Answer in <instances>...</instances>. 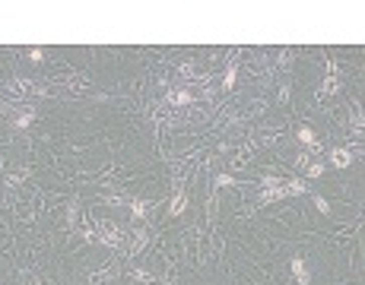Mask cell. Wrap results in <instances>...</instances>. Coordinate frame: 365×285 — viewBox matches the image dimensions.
<instances>
[{"instance_id": "7c38bea8", "label": "cell", "mask_w": 365, "mask_h": 285, "mask_svg": "<svg viewBox=\"0 0 365 285\" xmlns=\"http://www.w3.org/2000/svg\"><path fill=\"white\" fill-rule=\"evenodd\" d=\"M337 89H340L337 76H333V73H327V79H324V89H321V95H330V92H337Z\"/></svg>"}, {"instance_id": "ba28073f", "label": "cell", "mask_w": 365, "mask_h": 285, "mask_svg": "<svg viewBox=\"0 0 365 285\" xmlns=\"http://www.w3.org/2000/svg\"><path fill=\"white\" fill-rule=\"evenodd\" d=\"M296 136H299V143H305V146H318V136H314V130H311L308 124H302V127L296 130Z\"/></svg>"}, {"instance_id": "277c9868", "label": "cell", "mask_w": 365, "mask_h": 285, "mask_svg": "<svg viewBox=\"0 0 365 285\" xmlns=\"http://www.w3.org/2000/svg\"><path fill=\"white\" fill-rule=\"evenodd\" d=\"M32 120H35V111L32 108H29V111H16V114H13V127L16 130H29V127H32Z\"/></svg>"}, {"instance_id": "4fadbf2b", "label": "cell", "mask_w": 365, "mask_h": 285, "mask_svg": "<svg viewBox=\"0 0 365 285\" xmlns=\"http://www.w3.org/2000/svg\"><path fill=\"white\" fill-rule=\"evenodd\" d=\"M235 184H238V181L232 178V175H226V171H222V175H216V187H219V190H226V187H235Z\"/></svg>"}, {"instance_id": "52a82bcc", "label": "cell", "mask_w": 365, "mask_h": 285, "mask_svg": "<svg viewBox=\"0 0 365 285\" xmlns=\"http://www.w3.org/2000/svg\"><path fill=\"white\" fill-rule=\"evenodd\" d=\"M168 101H171V105H191V101H194V95H191L188 89H171V92H168Z\"/></svg>"}, {"instance_id": "9c48e42d", "label": "cell", "mask_w": 365, "mask_h": 285, "mask_svg": "<svg viewBox=\"0 0 365 285\" xmlns=\"http://www.w3.org/2000/svg\"><path fill=\"white\" fill-rule=\"evenodd\" d=\"M286 197H296V193H308V184L305 181H299V178H292V181H286Z\"/></svg>"}, {"instance_id": "7a4b0ae2", "label": "cell", "mask_w": 365, "mask_h": 285, "mask_svg": "<svg viewBox=\"0 0 365 285\" xmlns=\"http://www.w3.org/2000/svg\"><path fill=\"white\" fill-rule=\"evenodd\" d=\"M327 162H330L333 168L343 171V168L352 165V152H349V149H330V159H327Z\"/></svg>"}, {"instance_id": "5b68a950", "label": "cell", "mask_w": 365, "mask_h": 285, "mask_svg": "<svg viewBox=\"0 0 365 285\" xmlns=\"http://www.w3.org/2000/svg\"><path fill=\"white\" fill-rule=\"evenodd\" d=\"M273 200H286V190H283V184H280V187H263L260 197H257V203H273Z\"/></svg>"}, {"instance_id": "2e32d148", "label": "cell", "mask_w": 365, "mask_h": 285, "mask_svg": "<svg viewBox=\"0 0 365 285\" xmlns=\"http://www.w3.org/2000/svg\"><path fill=\"white\" fill-rule=\"evenodd\" d=\"M308 162H311V159L305 156V152H302V156H296V165H302V168H308Z\"/></svg>"}, {"instance_id": "5bb4252c", "label": "cell", "mask_w": 365, "mask_h": 285, "mask_svg": "<svg viewBox=\"0 0 365 285\" xmlns=\"http://www.w3.org/2000/svg\"><path fill=\"white\" fill-rule=\"evenodd\" d=\"M311 200H314V209H318V212H321V216H330V203H327V200H324V197H318V193H314V197H311Z\"/></svg>"}, {"instance_id": "30bf717a", "label": "cell", "mask_w": 365, "mask_h": 285, "mask_svg": "<svg viewBox=\"0 0 365 285\" xmlns=\"http://www.w3.org/2000/svg\"><path fill=\"white\" fill-rule=\"evenodd\" d=\"M235 76H238V67H229L226 73H222V89H226V92L235 89Z\"/></svg>"}, {"instance_id": "6da1fadb", "label": "cell", "mask_w": 365, "mask_h": 285, "mask_svg": "<svg viewBox=\"0 0 365 285\" xmlns=\"http://www.w3.org/2000/svg\"><path fill=\"white\" fill-rule=\"evenodd\" d=\"M289 272H292V279H296L299 285H308L311 282V269H308V263H305V257H289Z\"/></svg>"}, {"instance_id": "8992f818", "label": "cell", "mask_w": 365, "mask_h": 285, "mask_svg": "<svg viewBox=\"0 0 365 285\" xmlns=\"http://www.w3.org/2000/svg\"><path fill=\"white\" fill-rule=\"evenodd\" d=\"M127 209H130V216H134V219H146L149 203L146 200H127Z\"/></svg>"}, {"instance_id": "3957f363", "label": "cell", "mask_w": 365, "mask_h": 285, "mask_svg": "<svg viewBox=\"0 0 365 285\" xmlns=\"http://www.w3.org/2000/svg\"><path fill=\"white\" fill-rule=\"evenodd\" d=\"M188 209V190H178L175 197L168 200V216H181Z\"/></svg>"}, {"instance_id": "e0dca14e", "label": "cell", "mask_w": 365, "mask_h": 285, "mask_svg": "<svg viewBox=\"0 0 365 285\" xmlns=\"http://www.w3.org/2000/svg\"><path fill=\"white\" fill-rule=\"evenodd\" d=\"M260 184H263V187H280V181H277V178H263Z\"/></svg>"}, {"instance_id": "9a60e30c", "label": "cell", "mask_w": 365, "mask_h": 285, "mask_svg": "<svg viewBox=\"0 0 365 285\" xmlns=\"http://www.w3.org/2000/svg\"><path fill=\"white\" fill-rule=\"evenodd\" d=\"M29 60H32V64H42V60H45L42 48H32V51H29Z\"/></svg>"}, {"instance_id": "8fae6325", "label": "cell", "mask_w": 365, "mask_h": 285, "mask_svg": "<svg viewBox=\"0 0 365 285\" xmlns=\"http://www.w3.org/2000/svg\"><path fill=\"white\" fill-rule=\"evenodd\" d=\"M324 171H327V165H324V162H308V178H311V181H318Z\"/></svg>"}]
</instances>
